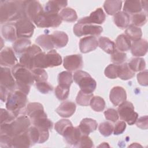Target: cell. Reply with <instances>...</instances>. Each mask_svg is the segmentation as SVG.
Masks as SVG:
<instances>
[{"label":"cell","mask_w":148,"mask_h":148,"mask_svg":"<svg viewBox=\"0 0 148 148\" xmlns=\"http://www.w3.org/2000/svg\"><path fill=\"white\" fill-rule=\"evenodd\" d=\"M147 3H148L147 1H141L142 9H143L146 13L147 11Z\"/></svg>","instance_id":"obj_60"},{"label":"cell","mask_w":148,"mask_h":148,"mask_svg":"<svg viewBox=\"0 0 148 148\" xmlns=\"http://www.w3.org/2000/svg\"><path fill=\"white\" fill-rule=\"evenodd\" d=\"M132 24L138 27L143 26L147 22L146 14L143 12L134 14L131 17Z\"/></svg>","instance_id":"obj_45"},{"label":"cell","mask_w":148,"mask_h":148,"mask_svg":"<svg viewBox=\"0 0 148 148\" xmlns=\"http://www.w3.org/2000/svg\"><path fill=\"white\" fill-rule=\"evenodd\" d=\"M0 87H1V99L3 102H6L8 98V94L9 92V90L2 86H1Z\"/></svg>","instance_id":"obj_59"},{"label":"cell","mask_w":148,"mask_h":148,"mask_svg":"<svg viewBox=\"0 0 148 148\" xmlns=\"http://www.w3.org/2000/svg\"><path fill=\"white\" fill-rule=\"evenodd\" d=\"M46 62L47 68L59 66L62 63V58L60 55L55 50H51L46 54Z\"/></svg>","instance_id":"obj_31"},{"label":"cell","mask_w":148,"mask_h":148,"mask_svg":"<svg viewBox=\"0 0 148 148\" xmlns=\"http://www.w3.org/2000/svg\"><path fill=\"white\" fill-rule=\"evenodd\" d=\"M43 12V9L38 1H26V15L32 21H33Z\"/></svg>","instance_id":"obj_17"},{"label":"cell","mask_w":148,"mask_h":148,"mask_svg":"<svg viewBox=\"0 0 148 148\" xmlns=\"http://www.w3.org/2000/svg\"><path fill=\"white\" fill-rule=\"evenodd\" d=\"M134 76L135 72L130 68L128 63H124L121 65H119L118 77L122 80H127L132 79Z\"/></svg>","instance_id":"obj_37"},{"label":"cell","mask_w":148,"mask_h":148,"mask_svg":"<svg viewBox=\"0 0 148 148\" xmlns=\"http://www.w3.org/2000/svg\"><path fill=\"white\" fill-rule=\"evenodd\" d=\"M51 36L54 47L57 49L64 47L68 43V36L64 32L56 31L51 34Z\"/></svg>","instance_id":"obj_26"},{"label":"cell","mask_w":148,"mask_h":148,"mask_svg":"<svg viewBox=\"0 0 148 148\" xmlns=\"http://www.w3.org/2000/svg\"><path fill=\"white\" fill-rule=\"evenodd\" d=\"M41 51L42 50L39 46L34 44L31 45L20 57L19 64L29 70H32L34 69V58L36 54Z\"/></svg>","instance_id":"obj_10"},{"label":"cell","mask_w":148,"mask_h":148,"mask_svg":"<svg viewBox=\"0 0 148 148\" xmlns=\"http://www.w3.org/2000/svg\"><path fill=\"white\" fill-rule=\"evenodd\" d=\"M72 125V123L67 119H61L57 121L55 124L56 131L62 136L65 131Z\"/></svg>","instance_id":"obj_44"},{"label":"cell","mask_w":148,"mask_h":148,"mask_svg":"<svg viewBox=\"0 0 148 148\" xmlns=\"http://www.w3.org/2000/svg\"><path fill=\"white\" fill-rule=\"evenodd\" d=\"M17 62V60L11 48L6 47L1 51L0 63L2 66H14Z\"/></svg>","instance_id":"obj_18"},{"label":"cell","mask_w":148,"mask_h":148,"mask_svg":"<svg viewBox=\"0 0 148 148\" xmlns=\"http://www.w3.org/2000/svg\"><path fill=\"white\" fill-rule=\"evenodd\" d=\"M117 112L120 119L131 125L135 124L138 118V113L134 111L133 104L129 101H125L120 103Z\"/></svg>","instance_id":"obj_7"},{"label":"cell","mask_w":148,"mask_h":148,"mask_svg":"<svg viewBox=\"0 0 148 148\" xmlns=\"http://www.w3.org/2000/svg\"><path fill=\"white\" fill-rule=\"evenodd\" d=\"M2 35L3 37L9 42H15L17 40V34L15 24L7 23L2 27Z\"/></svg>","instance_id":"obj_27"},{"label":"cell","mask_w":148,"mask_h":148,"mask_svg":"<svg viewBox=\"0 0 148 148\" xmlns=\"http://www.w3.org/2000/svg\"><path fill=\"white\" fill-rule=\"evenodd\" d=\"M58 85L69 88L73 82L72 73L68 71H63L60 73L58 76Z\"/></svg>","instance_id":"obj_39"},{"label":"cell","mask_w":148,"mask_h":148,"mask_svg":"<svg viewBox=\"0 0 148 148\" xmlns=\"http://www.w3.org/2000/svg\"><path fill=\"white\" fill-rule=\"evenodd\" d=\"M12 147L28 148L32 145L31 139L27 132H24L20 134L17 135L12 138Z\"/></svg>","instance_id":"obj_21"},{"label":"cell","mask_w":148,"mask_h":148,"mask_svg":"<svg viewBox=\"0 0 148 148\" xmlns=\"http://www.w3.org/2000/svg\"><path fill=\"white\" fill-rule=\"evenodd\" d=\"M63 65L66 69L70 72L79 69L83 66L82 56L80 54L67 56L64 58Z\"/></svg>","instance_id":"obj_15"},{"label":"cell","mask_w":148,"mask_h":148,"mask_svg":"<svg viewBox=\"0 0 148 148\" xmlns=\"http://www.w3.org/2000/svg\"><path fill=\"white\" fill-rule=\"evenodd\" d=\"M76 110V105L71 101H65L56 109V112L62 117H69Z\"/></svg>","instance_id":"obj_23"},{"label":"cell","mask_w":148,"mask_h":148,"mask_svg":"<svg viewBox=\"0 0 148 148\" xmlns=\"http://www.w3.org/2000/svg\"><path fill=\"white\" fill-rule=\"evenodd\" d=\"M104 115L106 120L112 122H116L119 119L118 112L113 108L108 109L104 112Z\"/></svg>","instance_id":"obj_53"},{"label":"cell","mask_w":148,"mask_h":148,"mask_svg":"<svg viewBox=\"0 0 148 148\" xmlns=\"http://www.w3.org/2000/svg\"><path fill=\"white\" fill-rule=\"evenodd\" d=\"M32 123L34 126L43 130H49L53 128V123L47 119V117L36 120Z\"/></svg>","instance_id":"obj_46"},{"label":"cell","mask_w":148,"mask_h":148,"mask_svg":"<svg viewBox=\"0 0 148 148\" xmlns=\"http://www.w3.org/2000/svg\"><path fill=\"white\" fill-rule=\"evenodd\" d=\"M0 83L1 86L5 87L9 92L16 89V80L10 69L7 67L1 68Z\"/></svg>","instance_id":"obj_12"},{"label":"cell","mask_w":148,"mask_h":148,"mask_svg":"<svg viewBox=\"0 0 148 148\" xmlns=\"http://www.w3.org/2000/svg\"><path fill=\"white\" fill-rule=\"evenodd\" d=\"M93 97V94H87L80 90L76 98V103L81 106H86L90 105V102L91 98Z\"/></svg>","instance_id":"obj_42"},{"label":"cell","mask_w":148,"mask_h":148,"mask_svg":"<svg viewBox=\"0 0 148 148\" xmlns=\"http://www.w3.org/2000/svg\"><path fill=\"white\" fill-rule=\"evenodd\" d=\"M36 88L42 94H48L53 90V86L47 82H36Z\"/></svg>","instance_id":"obj_52"},{"label":"cell","mask_w":148,"mask_h":148,"mask_svg":"<svg viewBox=\"0 0 148 148\" xmlns=\"http://www.w3.org/2000/svg\"><path fill=\"white\" fill-rule=\"evenodd\" d=\"M125 35L130 40H131L135 42L141 39L142 32L140 28L132 24H130L127 27V29L125 31Z\"/></svg>","instance_id":"obj_36"},{"label":"cell","mask_w":148,"mask_h":148,"mask_svg":"<svg viewBox=\"0 0 148 148\" xmlns=\"http://www.w3.org/2000/svg\"><path fill=\"white\" fill-rule=\"evenodd\" d=\"M27 102V95L22 91L16 89L9 92L6 101V107L7 110L17 117L25 114Z\"/></svg>","instance_id":"obj_3"},{"label":"cell","mask_w":148,"mask_h":148,"mask_svg":"<svg viewBox=\"0 0 148 148\" xmlns=\"http://www.w3.org/2000/svg\"><path fill=\"white\" fill-rule=\"evenodd\" d=\"M36 43L45 50H51L54 47L51 35L43 34L39 35L35 40Z\"/></svg>","instance_id":"obj_30"},{"label":"cell","mask_w":148,"mask_h":148,"mask_svg":"<svg viewBox=\"0 0 148 148\" xmlns=\"http://www.w3.org/2000/svg\"><path fill=\"white\" fill-rule=\"evenodd\" d=\"M27 132L31 139L32 144L43 143L49 137V130L38 128L35 126L30 127L27 130Z\"/></svg>","instance_id":"obj_11"},{"label":"cell","mask_w":148,"mask_h":148,"mask_svg":"<svg viewBox=\"0 0 148 148\" xmlns=\"http://www.w3.org/2000/svg\"><path fill=\"white\" fill-rule=\"evenodd\" d=\"M12 73L16 80V89L26 95L28 94L31 86L34 82L32 73L20 64H17L13 66Z\"/></svg>","instance_id":"obj_2"},{"label":"cell","mask_w":148,"mask_h":148,"mask_svg":"<svg viewBox=\"0 0 148 148\" xmlns=\"http://www.w3.org/2000/svg\"><path fill=\"white\" fill-rule=\"evenodd\" d=\"M123 10L127 13L136 14L140 13L142 10L141 1H125Z\"/></svg>","instance_id":"obj_32"},{"label":"cell","mask_w":148,"mask_h":148,"mask_svg":"<svg viewBox=\"0 0 148 148\" xmlns=\"http://www.w3.org/2000/svg\"><path fill=\"white\" fill-rule=\"evenodd\" d=\"M31 121L25 114L19 116L9 123L1 124V134L13 137L25 132L30 127Z\"/></svg>","instance_id":"obj_4"},{"label":"cell","mask_w":148,"mask_h":148,"mask_svg":"<svg viewBox=\"0 0 148 148\" xmlns=\"http://www.w3.org/2000/svg\"><path fill=\"white\" fill-rule=\"evenodd\" d=\"M122 6L121 1L109 0L106 1L103 4V8L109 15H114L117 12H120Z\"/></svg>","instance_id":"obj_29"},{"label":"cell","mask_w":148,"mask_h":148,"mask_svg":"<svg viewBox=\"0 0 148 148\" xmlns=\"http://www.w3.org/2000/svg\"><path fill=\"white\" fill-rule=\"evenodd\" d=\"M66 1H49L44 6L43 10L49 14H58V12L67 5Z\"/></svg>","instance_id":"obj_24"},{"label":"cell","mask_w":148,"mask_h":148,"mask_svg":"<svg viewBox=\"0 0 148 148\" xmlns=\"http://www.w3.org/2000/svg\"><path fill=\"white\" fill-rule=\"evenodd\" d=\"M79 127H74L72 125L65 131L62 136L68 145L73 146H77L82 136Z\"/></svg>","instance_id":"obj_16"},{"label":"cell","mask_w":148,"mask_h":148,"mask_svg":"<svg viewBox=\"0 0 148 148\" xmlns=\"http://www.w3.org/2000/svg\"><path fill=\"white\" fill-rule=\"evenodd\" d=\"M91 108L96 112L102 111L105 107V102L104 99L99 96L92 97L90 102Z\"/></svg>","instance_id":"obj_41"},{"label":"cell","mask_w":148,"mask_h":148,"mask_svg":"<svg viewBox=\"0 0 148 148\" xmlns=\"http://www.w3.org/2000/svg\"><path fill=\"white\" fill-rule=\"evenodd\" d=\"M93 146V142L91 138L87 135H84L81 136L79 144L77 147H92Z\"/></svg>","instance_id":"obj_54"},{"label":"cell","mask_w":148,"mask_h":148,"mask_svg":"<svg viewBox=\"0 0 148 148\" xmlns=\"http://www.w3.org/2000/svg\"><path fill=\"white\" fill-rule=\"evenodd\" d=\"M62 20L67 22H74L77 18L76 12L71 8H64L59 13Z\"/></svg>","instance_id":"obj_38"},{"label":"cell","mask_w":148,"mask_h":148,"mask_svg":"<svg viewBox=\"0 0 148 148\" xmlns=\"http://www.w3.org/2000/svg\"><path fill=\"white\" fill-rule=\"evenodd\" d=\"M69 94V88L58 85L55 89V95L59 100L66 99Z\"/></svg>","instance_id":"obj_50"},{"label":"cell","mask_w":148,"mask_h":148,"mask_svg":"<svg viewBox=\"0 0 148 148\" xmlns=\"http://www.w3.org/2000/svg\"><path fill=\"white\" fill-rule=\"evenodd\" d=\"M99 47L108 54H112L116 49V45L110 39L106 37H100L98 39Z\"/></svg>","instance_id":"obj_34"},{"label":"cell","mask_w":148,"mask_h":148,"mask_svg":"<svg viewBox=\"0 0 148 148\" xmlns=\"http://www.w3.org/2000/svg\"><path fill=\"white\" fill-rule=\"evenodd\" d=\"M31 40L28 38H18L13 44L14 51L18 54H23L31 46Z\"/></svg>","instance_id":"obj_33"},{"label":"cell","mask_w":148,"mask_h":148,"mask_svg":"<svg viewBox=\"0 0 148 148\" xmlns=\"http://www.w3.org/2000/svg\"><path fill=\"white\" fill-rule=\"evenodd\" d=\"M127 59V54L124 52L118 50L117 49L111 54V60L116 65L123 64Z\"/></svg>","instance_id":"obj_43"},{"label":"cell","mask_w":148,"mask_h":148,"mask_svg":"<svg viewBox=\"0 0 148 148\" xmlns=\"http://www.w3.org/2000/svg\"><path fill=\"white\" fill-rule=\"evenodd\" d=\"M137 80L139 84L147 86L148 84V73L147 70H145L141 72H139L137 75Z\"/></svg>","instance_id":"obj_56"},{"label":"cell","mask_w":148,"mask_h":148,"mask_svg":"<svg viewBox=\"0 0 148 148\" xmlns=\"http://www.w3.org/2000/svg\"><path fill=\"white\" fill-rule=\"evenodd\" d=\"M109 98L112 103L114 106H118L124 101H126V91L121 87H114L110 90Z\"/></svg>","instance_id":"obj_20"},{"label":"cell","mask_w":148,"mask_h":148,"mask_svg":"<svg viewBox=\"0 0 148 148\" xmlns=\"http://www.w3.org/2000/svg\"><path fill=\"white\" fill-rule=\"evenodd\" d=\"M114 127L113 124L108 121H104L99 125V131L104 136H110L113 132Z\"/></svg>","instance_id":"obj_48"},{"label":"cell","mask_w":148,"mask_h":148,"mask_svg":"<svg viewBox=\"0 0 148 148\" xmlns=\"http://www.w3.org/2000/svg\"><path fill=\"white\" fill-rule=\"evenodd\" d=\"M76 83L80 87L83 92L91 94L95 90L97 83L89 73L82 70L76 71L73 76Z\"/></svg>","instance_id":"obj_5"},{"label":"cell","mask_w":148,"mask_h":148,"mask_svg":"<svg viewBox=\"0 0 148 148\" xmlns=\"http://www.w3.org/2000/svg\"><path fill=\"white\" fill-rule=\"evenodd\" d=\"M62 21L59 14H49L43 10L32 22L39 28H54L58 27Z\"/></svg>","instance_id":"obj_6"},{"label":"cell","mask_w":148,"mask_h":148,"mask_svg":"<svg viewBox=\"0 0 148 148\" xmlns=\"http://www.w3.org/2000/svg\"><path fill=\"white\" fill-rule=\"evenodd\" d=\"M15 119L16 117L10 111L1 109V124L11 123Z\"/></svg>","instance_id":"obj_51"},{"label":"cell","mask_w":148,"mask_h":148,"mask_svg":"<svg viewBox=\"0 0 148 148\" xmlns=\"http://www.w3.org/2000/svg\"><path fill=\"white\" fill-rule=\"evenodd\" d=\"M15 27L18 38L31 37L35 29V25L28 17H24L17 20L15 23Z\"/></svg>","instance_id":"obj_8"},{"label":"cell","mask_w":148,"mask_h":148,"mask_svg":"<svg viewBox=\"0 0 148 148\" xmlns=\"http://www.w3.org/2000/svg\"><path fill=\"white\" fill-rule=\"evenodd\" d=\"M12 138L8 135L1 134L0 146L1 147H12Z\"/></svg>","instance_id":"obj_55"},{"label":"cell","mask_w":148,"mask_h":148,"mask_svg":"<svg viewBox=\"0 0 148 148\" xmlns=\"http://www.w3.org/2000/svg\"><path fill=\"white\" fill-rule=\"evenodd\" d=\"M98 42L94 36H86L82 38L79 42L80 50L83 53H87L96 49Z\"/></svg>","instance_id":"obj_19"},{"label":"cell","mask_w":148,"mask_h":148,"mask_svg":"<svg viewBox=\"0 0 148 148\" xmlns=\"http://www.w3.org/2000/svg\"><path fill=\"white\" fill-rule=\"evenodd\" d=\"M105 18L106 16L102 8H99L91 12L90 16L80 19L77 23L82 24H101L105 21Z\"/></svg>","instance_id":"obj_14"},{"label":"cell","mask_w":148,"mask_h":148,"mask_svg":"<svg viewBox=\"0 0 148 148\" xmlns=\"http://www.w3.org/2000/svg\"><path fill=\"white\" fill-rule=\"evenodd\" d=\"M102 31L103 28L102 27L95 24L77 23L73 27V33L79 37L87 35L98 36Z\"/></svg>","instance_id":"obj_9"},{"label":"cell","mask_w":148,"mask_h":148,"mask_svg":"<svg viewBox=\"0 0 148 148\" xmlns=\"http://www.w3.org/2000/svg\"><path fill=\"white\" fill-rule=\"evenodd\" d=\"M126 128V124L124 121H117L113 128V134L115 135L121 134Z\"/></svg>","instance_id":"obj_57"},{"label":"cell","mask_w":148,"mask_h":148,"mask_svg":"<svg viewBox=\"0 0 148 148\" xmlns=\"http://www.w3.org/2000/svg\"><path fill=\"white\" fill-rule=\"evenodd\" d=\"M147 47L148 44L147 40L140 39L134 42L131 44V53L135 57L143 56L147 53Z\"/></svg>","instance_id":"obj_22"},{"label":"cell","mask_w":148,"mask_h":148,"mask_svg":"<svg viewBox=\"0 0 148 148\" xmlns=\"http://www.w3.org/2000/svg\"><path fill=\"white\" fill-rule=\"evenodd\" d=\"M136 125L138 127L142 130L147 129V116H145L138 118L136 122Z\"/></svg>","instance_id":"obj_58"},{"label":"cell","mask_w":148,"mask_h":148,"mask_svg":"<svg viewBox=\"0 0 148 148\" xmlns=\"http://www.w3.org/2000/svg\"><path fill=\"white\" fill-rule=\"evenodd\" d=\"M97 126L98 124L95 120L90 118H85L80 121L79 128L82 134L88 135L91 132L97 130Z\"/></svg>","instance_id":"obj_25"},{"label":"cell","mask_w":148,"mask_h":148,"mask_svg":"<svg viewBox=\"0 0 148 148\" xmlns=\"http://www.w3.org/2000/svg\"><path fill=\"white\" fill-rule=\"evenodd\" d=\"M116 47L121 51H128L131 49V40L125 34H121L117 36L116 40Z\"/></svg>","instance_id":"obj_35"},{"label":"cell","mask_w":148,"mask_h":148,"mask_svg":"<svg viewBox=\"0 0 148 148\" xmlns=\"http://www.w3.org/2000/svg\"><path fill=\"white\" fill-rule=\"evenodd\" d=\"M34 80L36 82H47L48 75L47 72L42 68H34L32 70Z\"/></svg>","instance_id":"obj_47"},{"label":"cell","mask_w":148,"mask_h":148,"mask_svg":"<svg viewBox=\"0 0 148 148\" xmlns=\"http://www.w3.org/2000/svg\"><path fill=\"white\" fill-rule=\"evenodd\" d=\"M114 22L115 24L120 28H127L130 22V16L126 12H119L114 16Z\"/></svg>","instance_id":"obj_28"},{"label":"cell","mask_w":148,"mask_h":148,"mask_svg":"<svg viewBox=\"0 0 148 148\" xmlns=\"http://www.w3.org/2000/svg\"><path fill=\"white\" fill-rule=\"evenodd\" d=\"M119 65L110 64L105 69V76L109 79H116L118 77Z\"/></svg>","instance_id":"obj_49"},{"label":"cell","mask_w":148,"mask_h":148,"mask_svg":"<svg viewBox=\"0 0 148 148\" xmlns=\"http://www.w3.org/2000/svg\"><path fill=\"white\" fill-rule=\"evenodd\" d=\"M26 113L32 123L39 119L47 117L43 105L39 102H32L27 105Z\"/></svg>","instance_id":"obj_13"},{"label":"cell","mask_w":148,"mask_h":148,"mask_svg":"<svg viewBox=\"0 0 148 148\" xmlns=\"http://www.w3.org/2000/svg\"><path fill=\"white\" fill-rule=\"evenodd\" d=\"M0 21L1 24L17 21L27 17L26 1H1Z\"/></svg>","instance_id":"obj_1"},{"label":"cell","mask_w":148,"mask_h":148,"mask_svg":"<svg viewBox=\"0 0 148 148\" xmlns=\"http://www.w3.org/2000/svg\"><path fill=\"white\" fill-rule=\"evenodd\" d=\"M128 65L130 68L135 72L143 71L146 67V62L145 60L139 57L131 58Z\"/></svg>","instance_id":"obj_40"}]
</instances>
